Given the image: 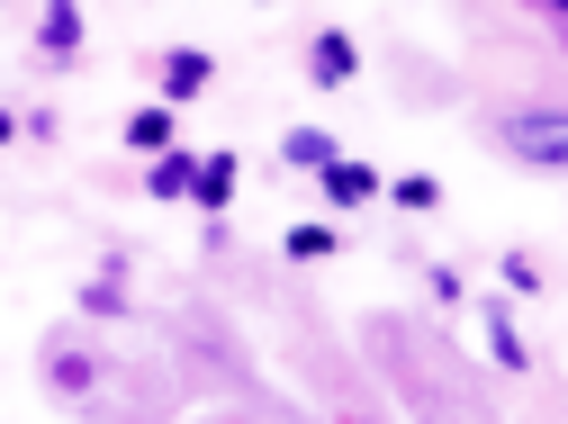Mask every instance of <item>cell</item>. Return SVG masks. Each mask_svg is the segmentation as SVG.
Wrapping results in <instances>:
<instances>
[{"label": "cell", "mask_w": 568, "mask_h": 424, "mask_svg": "<svg viewBox=\"0 0 568 424\" xmlns=\"http://www.w3.org/2000/svg\"><path fill=\"white\" fill-rule=\"evenodd\" d=\"M298 73H307L316 91H343L352 73H362V46H352L343 28H316V37H307V63H298Z\"/></svg>", "instance_id": "obj_4"}, {"label": "cell", "mask_w": 568, "mask_h": 424, "mask_svg": "<svg viewBox=\"0 0 568 424\" xmlns=\"http://www.w3.org/2000/svg\"><path fill=\"white\" fill-rule=\"evenodd\" d=\"M0 145H19V109H0Z\"/></svg>", "instance_id": "obj_16"}, {"label": "cell", "mask_w": 568, "mask_h": 424, "mask_svg": "<svg viewBox=\"0 0 568 424\" xmlns=\"http://www.w3.org/2000/svg\"><path fill=\"white\" fill-rule=\"evenodd\" d=\"M118 145H126L135 163H163V154L181 145V118H172L163 100H145V109H126V127H118Z\"/></svg>", "instance_id": "obj_3"}, {"label": "cell", "mask_w": 568, "mask_h": 424, "mask_svg": "<svg viewBox=\"0 0 568 424\" xmlns=\"http://www.w3.org/2000/svg\"><path fill=\"white\" fill-rule=\"evenodd\" d=\"M379 190H388V181H379V172H371V163H352V154H343V163H325V172H316V199H325V208H371V199H379Z\"/></svg>", "instance_id": "obj_5"}, {"label": "cell", "mask_w": 568, "mask_h": 424, "mask_svg": "<svg viewBox=\"0 0 568 424\" xmlns=\"http://www.w3.org/2000/svg\"><path fill=\"white\" fill-rule=\"evenodd\" d=\"M280 163H290V172H325V163H343V145L325 127H290V135H280Z\"/></svg>", "instance_id": "obj_10"}, {"label": "cell", "mask_w": 568, "mask_h": 424, "mask_svg": "<svg viewBox=\"0 0 568 424\" xmlns=\"http://www.w3.org/2000/svg\"><path fill=\"white\" fill-rule=\"evenodd\" d=\"M424 299H434V307H460V299H469L460 262H434V271H424Z\"/></svg>", "instance_id": "obj_15"}, {"label": "cell", "mask_w": 568, "mask_h": 424, "mask_svg": "<svg viewBox=\"0 0 568 424\" xmlns=\"http://www.w3.org/2000/svg\"><path fill=\"white\" fill-rule=\"evenodd\" d=\"M82 46H91V19L73 10V0H54V10L37 19V54H45V63H73Z\"/></svg>", "instance_id": "obj_7"}, {"label": "cell", "mask_w": 568, "mask_h": 424, "mask_svg": "<svg viewBox=\"0 0 568 424\" xmlns=\"http://www.w3.org/2000/svg\"><path fill=\"white\" fill-rule=\"evenodd\" d=\"M73 307H82L91 325H118V316H126L135 299H126V280H118V271H91V280H82V299H73Z\"/></svg>", "instance_id": "obj_11"}, {"label": "cell", "mask_w": 568, "mask_h": 424, "mask_svg": "<svg viewBox=\"0 0 568 424\" xmlns=\"http://www.w3.org/2000/svg\"><path fill=\"white\" fill-rule=\"evenodd\" d=\"M207 82H217V54H207V46H172V54H154V100L181 118Z\"/></svg>", "instance_id": "obj_2"}, {"label": "cell", "mask_w": 568, "mask_h": 424, "mask_svg": "<svg viewBox=\"0 0 568 424\" xmlns=\"http://www.w3.org/2000/svg\"><path fill=\"white\" fill-rule=\"evenodd\" d=\"M478 316H487V352H496V371H532V343H524V325H515V307L506 299H478Z\"/></svg>", "instance_id": "obj_6"}, {"label": "cell", "mask_w": 568, "mask_h": 424, "mask_svg": "<svg viewBox=\"0 0 568 424\" xmlns=\"http://www.w3.org/2000/svg\"><path fill=\"white\" fill-rule=\"evenodd\" d=\"M496 280H506V299H541V290H550V271H541V253H524V244H515L506 262H496Z\"/></svg>", "instance_id": "obj_14"}, {"label": "cell", "mask_w": 568, "mask_h": 424, "mask_svg": "<svg viewBox=\"0 0 568 424\" xmlns=\"http://www.w3.org/2000/svg\"><path fill=\"white\" fill-rule=\"evenodd\" d=\"M280 253H290L298 271H307V262H334V253H343V226H325V218H298L290 235H280Z\"/></svg>", "instance_id": "obj_9"}, {"label": "cell", "mask_w": 568, "mask_h": 424, "mask_svg": "<svg viewBox=\"0 0 568 424\" xmlns=\"http://www.w3.org/2000/svg\"><path fill=\"white\" fill-rule=\"evenodd\" d=\"M379 199H388V208H406V218H434V208H443V181H434V172H397Z\"/></svg>", "instance_id": "obj_13"}, {"label": "cell", "mask_w": 568, "mask_h": 424, "mask_svg": "<svg viewBox=\"0 0 568 424\" xmlns=\"http://www.w3.org/2000/svg\"><path fill=\"white\" fill-rule=\"evenodd\" d=\"M235 181H244V163H235V154H199V190H190V208L226 218V208H235Z\"/></svg>", "instance_id": "obj_8"}, {"label": "cell", "mask_w": 568, "mask_h": 424, "mask_svg": "<svg viewBox=\"0 0 568 424\" xmlns=\"http://www.w3.org/2000/svg\"><path fill=\"white\" fill-rule=\"evenodd\" d=\"M145 190H154V199H190V190H199V154L172 145L163 163H145Z\"/></svg>", "instance_id": "obj_12"}, {"label": "cell", "mask_w": 568, "mask_h": 424, "mask_svg": "<svg viewBox=\"0 0 568 424\" xmlns=\"http://www.w3.org/2000/svg\"><path fill=\"white\" fill-rule=\"evenodd\" d=\"M496 145H506L515 163H532V172H568V109H515V118H496Z\"/></svg>", "instance_id": "obj_1"}]
</instances>
